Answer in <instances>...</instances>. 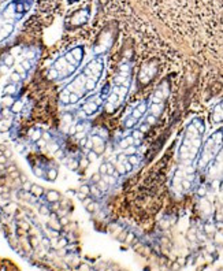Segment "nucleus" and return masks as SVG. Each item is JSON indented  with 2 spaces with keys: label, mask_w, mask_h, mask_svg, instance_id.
<instances>
[{
  "label": "nucleus",
  "mask_w": 223,
  "mask_h": 271,
  "mask_svg": "<svg viewBox=\"0 0 223 271\" xmlns=\"http://www.w3.org/2000/svg\"><path fill=\"white\" fill-rule=\"evenodd\" d=\"M103 66H104L103 59H101V58H96V59H93L92 62H90L89 65L85 67L84 74L88 78H96V80H99V78L101 77V74H103Z\"/></svg>",
  "instance_id": "1"
},
{
  "label": "nucleus",
  "mask_w": 223,
  "mask_h": 271,
  "mask_svg": "<svg viewBox=\"0 0 223 271\" xmlns=\"http://www.w3.org/2000/svg\"><path fill=\"white\" fill-rule=\"evenodd\" d=\"M99 104L100 103L94 101V99H90L82 105V111H84L86 115H93L94 112L97 111V108H99Z\"/></svg>",
  "instance_id": "2"
},
{
  "label": "nucleus",
  "mask_w": 223,
  "mask_h": 271,
  "mask_svg": "<svg viewBox=\"0 0 223 271\" xmlns=\"http://www.w3.org/2000/svg\"><path fill=\"white\" fill-rule=\"evenodd\" d=\"M145 111H146V104L145 103H140L137 107L135 108H133L131 110V112H130V116H133L134 119H141L142 118V115L145 114Z\"/></svg>",
  "instance_id": "3"
},
{
  "label": "nucleus",
  "mask_w": 223,
  "mask_h": 271,
  "mask_svg": "<svg viewBox=\"0 0 223 271\" xmlns=\"http://www.w3.org/2000/svg\"><path fill=\"white\" fill-rule=\"evenodd\" d=\"M45 199H47L48 203L54 204V203H59L60 194H59V192H56V190H48L47 194H45Z\"/></svg>",
  "instance_id": "4"
},
{
  "label": "nucleus",
  "mask_w": 223,
  "mask_h": 271,
  "mask_svg": "<svg viewBox=\"0 0 223 271\" xmlns=\"http://www.w3.org/2000/svg\"><path fill=\"white\" fill-rule=\"evenodd\" d=\"M129 77H126V75H120L118 74L115 77V86H127L129 88Z\"/></svg>",
  "instance_id": "5"
},
{
  "label": "nucleus",
  "mask_w": 223,
  "mask_h": 271,
  "mask_svg": "<svg viewBox=\"0 0 223 271\" xmlns=\"http://www.w3.org/2000/svg\"><path fill=\"white\" fill-rule=\"evenodd\" d=\"M15 93H17V85L14 82H11V84L6 85L3 88V96H14Z\"/></svg>",
  "instance_id": "6"
},
{
  "label": "nucleus",
  "mask_w": 223,
  "mask_h": 271,
  "mask_svg": "<svg viewBox=\"0 0 223 271\" xmlns=\"http://www.w3.org/2000/svg\"><path fill=\"white\" fill-rule=\"evenodd\" d=\"M97 81H99V80H96V78H86L85 85H84V88H85L86 92H92V90L96 89Z\"/></svg>",
  "instance_id": "7"
},
{
  "label": "nucleus",
  "mask_w": 223,
  "mask_h": 271,
  "mask_svg": "<svg viewBox=\"0 0 223 271\" xmlns=\"http://www.w3.org/2000/svg\"><path fill=\"white\" fill-rule=\"evenodd\" d=\"M130 145H134V138L131 137V136H127V137H123L122 140L119 141V146L122 149H126L129 148Z\"/></svg>",
  "instance_id": "8"
},
{
  "label": "nucleus",
  "mask_w": 223,
  "mask_h": 271,
  "mask_svg": "<svg viewBox=\"0 0 223 271\" xmlns=\"http://www.w3.org/2000/svg\"><path fill=\"white\" fill-rule=\"evenodd\" d=\"M29 193L32 194V196H35V197H41V196L44 194V189H43V186L33 183L32 188H30V192H29Z\"/></svg>",
  "instance_id": "9"
},
{
  "label": "nucleus",
  "mask_w": 223,
  "mask_h": 271,
  "mask_svg": "<svg viewBox=\"0 0 223 271\" xmlns=\"http://www.w3.org/2000/svg\"><path fill=\"white\" fill-rule=\"evenodd\" d=\"M58 170H56L55 167H51L47 170V174H45V178H47V181H51V182H54V181H56V178H58Z\"/></svg>",
  "instance_id": "10"
},
{
  "label": "nucleus",
  "mask_w": 223,
  "mask_h": 271,
  "mask_svg": "<svg viewBox=\"0 0 223 271\" xmlns=\"http://www.w3.org/2000/svg\"><path fill=\"white\" fill-rule=\"evenodd\" d=\"M125 244H126V245H135V244H137V236H135L133 231H129L127 233V237H126Z\"/></svg>",
  "instance_id": "11"
},
{
  "label": "nucleus",
  "mask_w": 223,
  "mask_h": 271,
  "mask_svg": "<svg viewBox=\"0 0 223 271\" xmlns=\"http://www.w3.org/2000/svg\"><path fill=\"white\" fill-rule=\"evenodd\" d=\"M160 103H152L151 104V107H149V112L152 115H155V116H157L159 114H160Z\"/></svg>",
  "instance_id": "12"
},
{
  "label": "nucleus",
  "mask_w": 223,
  "mask_h": 271,
  "mask_svg": "<svg viewBox=\"0 0 223 271\" xmlns=\"http://www.w3.org/2000/svg\"><path fill=\"white\" fill-rule=\"evenodd\" d=\"M22 108H24V103H22L21 100H17V101H15V103H14L13 105H11V108H10V110L13 111L14 114H18V112H19V111L22 110Z\"/></svg>",
  "instance_id": "13"
},
{
  "label": "nucleus",
  "mask_w": 223,
  "mask_h": 271,
  "mask_svg": "<svg viewBox=\"0 0 223 271\" xmlns=\"http://www.w3.org/2000/svg\"><path fill=\"white\" fill-rule=\"evenodd\" d=\"M40 138H43V131H41L40 129L33 130V131H32V136H30V140L35 141V142H37V141L40 140Z\"/></svg>",
  "instance_id": "14"
},
{
  "label": "nucleus",
  "mask_w": 223,
  "mask_h": 271,
  "mask_svg": "<svg viewBox=\"0 0 223 271\" xmlns=\"http://www.w3.org/2000/svg\"><path fill=\"white\" fill-rule=\"evenodd\" d=\"M85 210H86V212H89V214L96 212V211H97V203L94 201V200H92L89 204L85 205Z\"/></svg>",
  "instance_id": "15"
},
{
  "label": "nucleus",
  "mask_w": 223,
  "mask_h": 271,
  "mask_svg": "<svg viewBox=\"0 0 223 271\" xmlns=\"http://www.w3.org/2000/svg\"><path fill=\"white\" fill-rule=\"evenodd\" d=\"M14 103H15V100H14L13 96H3V105H4V107L11 108V105Z\"/></svg>",
  "instance_id": "16"
},
{
  "label": "nucleus",
  "mask_w": 223,
  "mask_h": 271,
  "mask_svg": "<svg viewBox=\"0 0 223 271\" xmlns=\"http://www.w3.org/2000/svg\"><path fill=\"white\" fill-rule=\"evenodd\" d=\"M3 63H4V65H6L7 67L14 66V63H15L14 56H13V55H6V56H4V59H3Z\"/></svg>",
  "instance_id": "17"
},
{
  "label": "nucleus",
  "mask_w": 223,
  "mask_h": 271,
  "mask_svg": "<svg viewBox=\"0 0 223 271\" xmlns=\"http://www.w3.org/2000/svg\"><path fill=\"white\" fill-rule=\"evenodd\" d=\"M78 160H79V168H84V170H85V168H88V166L90 164V160L86 156L79 157Z\"/></svg>",
  "instance_id": "18"
},
{
  "label": "nucleus",
  "mask_w": 223,
  "mask_h": 271,
  "mask_svg": "<svg viewBox=\"0 0 223 271\" xmlns=\"http://www.w3.org/2000/svg\"><path fill=\"white\" fill-rule=\"evenodd\" d=\"M39 212L41 214V215H50L52 211H51V208H50V207H48L47 204H41V205L39 207Z\"/></svg>",
  "instance_id": "19"
},
{
  "label": "nucleus",
  "mask_w": 223,
  "mask_h": 271,
  "mask_svg": "<svg viewBox=\"0 0 223 271\" xmlns=\"http://www.w3.org/2000/svg\"><path fill=\"white\" fill-rule=\"evenodd\" d=\"M70 93L71 92H67V90H65V92L60 95V101H62L63 104H70Z\"/></svg>",
  "instance_id": "20"
},
{
  "label": "nucleus",
  "mask_w": 223,
  "mask_h": 271,
  "mask_svg": "<svg viewBox=\"0 0 223 271\" xmlns=\"http://www.w3.org/2000/svg\"><path fill=\"white\" fill-rule=\"evenodd\" d=\"M127 162L134 167V166H137L140 163V157H138L137 153H135V155H130V156H127Z\"/></svg>",
  "instance_id": "21"
},
{
  "label": "nucleus",
  "mask_w": 223,
  "mask_h": 271,
  "mask_svg": "<svg viewBox=\"0 0 223 271\" xmlns=\"http://www.w3.org/2000/svg\"><path fill=\"white\" fill-rule=\"evenodd\" d=\"M67 166H69V168H71V170H77V168H79V160L70 159L67 162Z\"/></svg>",
  "instance_id": "22"
},
{
  "label": "nucleus",
  "mask_w": 223,
  "mask_h": 271,
  "mask_svg": "<svg viewBox=\"0 0 223 271\" xmlns=\"http://www.w3.org/2000/svg\"><path fill=\"white\" fill-rule=\"evenodd\" d=\"M116 173H118V175H125L127 173L126 166L123 163H116Z\"/></svg>",
  "instance_id": "23"
},
{
  "label": "nucleus",
  "mask_w": 223,
  "mask_h": 271,
  "mask_svg": "<svg viewBox=\"0 0 223 271\" xmlns=\"http://www.w3.org/2000/svg\"><path fill=\"white\" fill-rule=\"evenodd\" d=\"M135 123H137V119H134L133 116H130V115H129V118H127V119H126V122H125V126H126L127 129H131V127H133V126L135 125Z\"/></svg>",
  "instance_id": "24"
},
{
  "label": "nucleus",
  "mask_w": 223,
  "mask_h": 271,
  "mask_svg": "<svg viewBox=\"0 0 223 271\" xmlns=\"http://www.w3.org/2000/svg\"><path fill=\"white\" fill-rule=\"evenodd\" d=\"M10 80L14 82V84H17V82H19L22 80V75L19 73H17V71H14V73H11L10 75Z\"/></svg>",
  "instance_id": "25"
},
{
  "label": "nucleus",
  "mask_w": 223,
  "mask_h": 271,
  "mask_svg": "<svg viewBox=\"0 0 223 271\" xmlns=\"http://www.w3.org/2000/svg\"><path fill=\"white\" fill-rule=\"evenodd\" d=\"M79 99H81V95H78V93H74L71 92L70 93V104H77Z\"/></svg>",
  "instance_id": "26"
},
{
  "label": "nucleus",
  "mask_w": 223,
  "mask_h": 271,
  "mask_svg": "<svg viewBox=\"0 0 223 271\" xmlns=\"http://www.w3.org/2000/svg\"><path fill=\"white\" fill-rule=\"evenodd\" d=\"M137 148H138V146H135V145H130L129 148L125 149V153H126L127 156H130V155H135V153H137Z\"/></svg>",
  "instance_id": "27"
},
{
  "label": "nucleus",
  "mask_w": 223,
  "mask_h": 271,
  "mask_svg": "<svg viewBox=\"0 0 223 271\" xmlns=\"http://www.w3.org/2000/svg\"><path fill=\"white\" fill-rule=\"evenodd\" d=\"M59 75H60V73L54 67V69H51V71L48 73V78H50V80H56V78H59Z\"/></svg>",
  "instance_id": "28"
},
{
  "label": "nucleus",
  "mask_w": 223,
  "mask_h": 271,
  "mask_svg": "<svg viewBox=\"0 0 223 271\" xmlns=\"http://www.w3.org/2000/svg\"><path fill=\"white\" fill-rule=\"evenodd\" d=\"M62 120H63L65 125H71V123H73V115L71 114H65L62 116Z\"/></svg>",
  "instance_id": "29"
},
{
  "label": "nucleus",
  "mask_w": 223,
  "mask_h": 271,
  "mask_svg": "<svg viewBox=\"0 0 223 271\" xmlns=\"http://www.w3.org/2000/svg\"><path fill=\"white\" fill-rule=\"evenodd\" d=\"M127 233H129L127 230H122L118 236H116V240H118L119 242H125V241H126V237H127Z\"/></svg>",
  "instance_id": "30"
},
{
  "label": "nucleus",
  "mask_w": 223,
  "mask_h": 271,
  "mask_svg": "<svg viewBox=\"0 0 223 271\" xmlns=\"http://www.w3.org/2000/svg\"><path fill=\"white\" fill-rule=\"evenodd\" d=\"M101 178H103V177H101L100 173H96V174H93V175H92V178H90V181H92L93 185H96V183H99L100 181H101Z\"/></svg>",
  "instance_id": "31"
},
{
  "label": "nucleus",
  "mask_w": 223,
  "mask_h": 271,
  "mask_svg": "<svg viewBox=\"0 0 223 271\" xmlns=\"http://www.w3.org/2000/svg\"><path fill=\"white\" fill-rule=\"evenodd\" d=\"M93 151L97 153V155H101V153L105 151V144H101V145H96V146H93Z\"/></svg>",
  "instance_id": "32"
},
{
  "label": "nucleus",
  "mask_w": 223,
  "mask_h": 271,
  "mask_svg": "<svg viewBox=\"0 0 223 271\" xmlns=\"http://www.w3.org/2000/svg\"><path fill=\"white\" fill-rule=\"evenodd\" d=\"M99 173L101 174V177H105V175H107V162H104V163H101V164H100V167H99Z\"/></svg>",
  "instance_id": "33"
},
{
  "label": "nucleus",
  "mask_w": 223,
  "mask_h": 271,
  "mask_svg": "<svg viewBox=\"0 0 223 271\" xmlns=\"http://www.w3.org/2000/svg\"><path fill=\"white\" fill-rule=\"evenodd\" d=\"M86 157H88L90 162H93V160H96L97 157H99V155H97L93 149H90V151H88V155H86Z\"/></svg>",
  "instance_id": "34"
},
{
  "label": "nucleus",
  "mask_w": 223,
  "mask_h": 271,
  "mask_svg": "<svg viewBox=\"0 0 223 271\" xmlns=\"http://www.w3.org/2000/svg\"><path fill=\"white\" fill-rule=\"evenodd\" d=\"M21 66L24 67V69H25L26 71L32 69V63H30V60H29V59H24V60H22V62H21Z\"/></svg>",
  "instance_id": "35"
},
{
  "label": "nucleus",
  "mask_w": 223,
  "mask_h": 271,
  "mask_svg": "<svg viewBox=\"0 0 223 271\" xmlns=\"http://www.w3.org/2000/svg\"><path fill=\"white\" fill-rule=\"evenodd\" d=\"M78 271H92V267L89 264H86V263H81V264L78 266Z\"/></svg>",
  "instance_id": "36"
},
{
  "label": "nucleus",
  "mask_w": 223,
  "mask_h": 271,
  "mask_svg": "<svg viewBox=\"0 0 223 271\" xmlns=\"http://www.w3.org/2000/svg\"><path fill=\"white\" fill-rule=\"evenodd\" d=\"M116 162H118V163H125V162H127V155L126 153H119L118 156H116Z\"/></svg>",
  "instance_id": "37"
},
{
  "label": "nucleus",
  "mask_w": 223,
  "mask_h": 271,
  "mask_svg": "<svg viewBox=\"0 0 223 271\" xmlns=\"http://www.w3.org/2000/svg\"><path fill=\"white\" fill-rule=\"evenodd\" d=\"M59 223L63 226V227H65V226H67L70 223V219H69V216H62V218H59Z\"/></svg>",
  "instance_id": "38"
},
{
  "label": "nucleus",
  "mask_w": 223,
  "mask_h": 271,
  "mask_svg": "<svg viewBox=\"0 0 223 271\" xmlns=\"http://www.w3.org/2000/svg\"><path fill=\"white\" fill-rule=\"evenodd\" d=\"M33 183H30L29 181H25V182H22V190L24 192H30V188H32Z\"/></svg>",
  "instance_id": "39"
},
{
  "label": "nucleus",
  "mask_w": 223,
  "mask_h": 271,
  "mask_svg": "<svg viewBox=\"0 0 223 271\" xmlns=\"http://www.w3.org/2000/svg\"><path fill=\"white\" fill-rule=\"evenodd\" d=\"M131 137L134 138V140H140L141 141V138H142V133L140 130H134L133 133H131Z\"/></svg>",
  "instance_id": "40"
},
{
  "label": "nucleus",
  "mask_w": 223,
  "mask_h": 271,
  "mask_svg": "<svg viewBox=\"0 0 223 271\" xmlns=\"http://www.w3.org/2000/svg\"><path fill=\"white\" fill-rule=\"evenodd\" d=\"M79 192H82V193H85L86 196L90 194V186L89 185H82L81 188H79Z\"/></svg>",
  "instance_id": "41"
},
{
  "label": "nucleus",
  "mask_w": 223,
  "mask_h": 271,
  "mask_svg": "<svg viewBox=\"0 0 223 271\" xmlns=\"http://www.w3.org/2000/svg\"><path fill=\"white\" fill-rule=\"evenodd\" d=\"M155 122H156V116H155V115L149 114L148 116H146V123H148V125H153Z\"/></svg>",
  "instance_id": "42"
},
{
  "label": "nucleus",
  "mask_w": 223,
  "mask_h": 271,
  "mask_svg": "<svg viewBox=\"0 0 223 271\" xmlns=\"http://www.w3.org/2000/svg\"><path fill=\"white\" fill-rule=\"evenodd\" d=\"M48 149H50L51 152H55V153H56V152L59 151V145L56 144V142H54V144H50V145H48Z\"/></svg>",
  "instance_id": "43"
},
{
  "label": "nucleus",
  "mask_w": 223,
  "mask_h": 271,
  "mask_svg": "<svg viewBox=\"0 0 223 271\" xmlns=\"http://www.w3.org/2000/svg\"><path fill=\"white\" fill-rule=\"evenodd\" d=\"M36 144H37V145H39V146H40V148H43V146H47V145H48V141H45V140H44V138H40V140H39V141H37V142H36Z\"/></svg>",
  "instance_id": "44"
},
{
  "label": "nucleus",
  "mask_w": 223,
  "mask_h": 271,
  "mask_svg": "<svg viewBox=\"0 0 223 271\" xmlns=\"http://www.w3.org/2000/svg\"><path fill=\"white\" fill-rule=\"evenodd\" d=\"M148 271H162L160 266L159 264H149V270Z\"/></svg>",
  "instance_id": "45"
},
{
  "label": "nucleus",
  "mask_w": 223,
  "mask_h": 271,
  "mask_svg": "<svg viewBox=\"0 0 223 271\" xmlns=\"http://www.w3.org/2000/svg\"><path fill=\"white\" fill-rule=\"evenodd\" d=\"M181 268V264L178 262H174L173 264H171V271H178Z\"/></svg>",
  "instance_id": "46"
},
{
  "label": "nucleus",
  "mask_w": 223,
  "mask_h": 271,
  "mask_svg": "<svg viewBox=\"0 0 223 271\" xmlns=\"http://www.w3.org/2000/svg\"><path fill=\"white\" fill-rule=\"evenodd\" d=\"M3 155H4L6 157H8V159H10V157L13 156V151H11L10 148H6V149H4V152H3Z\"/></svg>",
  "instance_id": "47"
},
{
  "label": "nucleus",
  "mask_w": 223,
  "mask_h": 271,
  "mask_svg": "<svg viewBox=\"0 0 223 271\" xmlns=\"http://www.w3.org/2000/svg\"><path fill=\"white\" fill-rule=\"evenodd\" d=\"M8 162V157H6L4 155H0V166H4Z\"/></svg>",
  "instance_id": "48"
},
{
  "label": "nucleus",
  "mask_w": 223,
  "mask_h": 271,
  "mask_svg": "<svg viewBox=\"0 0 223 271\" xmlns=\"http://www.w3.org/2000/svg\"><path fill=\"white\" fill-rule=\"evenodd\" d=\"M77 197H78V199H79V200H81V201H84L85 199L88 197V196H86L85 193H82V192H79V190H78V192H77Z\"/></svg>",
  "instance_id": "49"
},
{
  "label": "nucleus",
  "mask_w": 223,
  "mask_h": 271,
  "mask_svg": "<svg viewBox=\"0 0 223 271\" xmlns=\"http://www.w3.org/2000/svg\"><path fill=\"white\" fill-rule=\"evenodd\" d=\"M35 174L37 177H44V173L40 170V167H35Z\"/></svg>",
  "instance_id": "50"
},
{
  "label": "nucleus",
  "mask_w": 223,
  "mask_h": 271,
  "mask_svg": "<svg viewBox=\"0 0 223 271\" xmlns=\"http://www.w3.org/2000/svg\"><path fill=\"white\" fill-rule=\"evenodd\" d=\"M141 133H144V131H146L148 130V123H142L141 126H140V129H138Z\"/></svg>",
  "instance_id": "51"
},
{
  "label": "nucleus",
  "mask_w": 223,
  "mask_h": 271,
  "mask_svg": "<svg viewBox=\"0 0 223 271\" xmlns=\"http://www.w3.org/2000/svg\"><path fill=\"white\" fill-rule=\"evenodd\" d=\"M10 177H11V178H18V177H19V173L15 170V171H13V173H10Z\"/></svg>",
  "instance_id": "52"
},
{
  "label": "nucleus",
  "mask_w": 223,
  "mask_h": 271,
  "mask_svg": "<svg viewBox=\"0 0 223 271\" xmlns=\"http://www.w3.org/2000/svg\"><path fill=\"white\" fill-rule=\"evenodd\" d=\"M43 138L45 141H50L51 140V134L50 133H43Z\"/></svg>",
  "instance_id": "53"
},
{
  "label": "nucleus",
  "mask_w": 223,
  "mask_h": 271,
  "mask_svg": "<svg viewBox=\"0 0 223 271\" xmlns=\"http://www.w3.org/2000/svg\"><path fill=\"white\" fill-rule=\"evenodd\" d=\"M7 70H8V67H7V66L4 65V63H3V65L0 66V71H2V73H6Z\"/></svg>",
  "instance_id": "54"
},
{
  "label": "nucleus",
  "mask_w": 223,
  "mask_h": 271,
  "mask_svg": "<svg viewBox=\"0 0 223 271\" xmlns=\"http://www.w3.org/2000/svg\"><path fill=\"white\" fill-rule=\"evenodd\" d=\"M105 271H115V270H114V268H112V267H111V266H108V267H107V270H105Z\"/></svg>",
  "instance_id": "55"
},
{
  "label": "nucleus",
  "mask_w": 223,
  "mask_h": 271,
  "mask_svg": "<svg viewBox=\"0 0 223 271\" xmlns=\"http://www.w3.org/2000/svg\"><path fill=\"white\" fill-rule=\"evenodd\" d=\"M75 2H79V0H69V3H75Z\"/></svg>",
  "instance_id": "56"
},
{
  "label": "nucleus",
  "mask_w": 223,
  "mask_h": 271,
  "mask_svg": "<svg viewBox=\"0 0 223 271\" xmlns=\"http://www.w3.org/2000/svg\"><path fill=\"white\" fill-rule=\"evenodd\" d=\"M0 120H2V115H0Z\"/></svg>",
  "instance_id": "57"
}]
</instances>
